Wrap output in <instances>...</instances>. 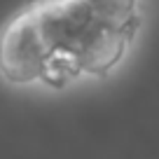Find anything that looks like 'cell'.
I'll use <instances>...</instances> for the list:
<instances>
[{"mask_svg":"<svg viewBox=\"0 0 159 159\" xmlns=\"http://www.w3.org/2000/svg\"><path fill=\"white\" fill-rule=\"evenodd\" d=\"M140 21L138 0H40L0 33V75L54 89L105 75L124 59Z\"/></svg>","mask_w":159,"mask_h":159,"instance_id":"6da1fadb","label":"cell"}]
</instances>
